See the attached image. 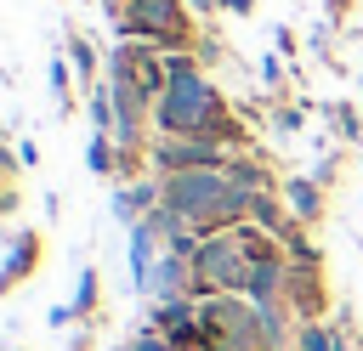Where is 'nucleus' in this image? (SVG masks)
Returning a JSON list of instances; mask_svg holds the SVG:
<instances>
[{
	"mask_svg": "<svg viewBox=\"0 0 363 351\" xmlns=\"http://www.w3.org/2000/svg\"><path fill=\"white\" fill-rule=\"evenodd\" d=\"M187 11H193V17H216V11H221V0H187Z\"/></svg>",
	"mask_w": 363,
	"mask_h": 351,
	"instance_id": "19",
	"label": "nucleus"
},
{
	"mask_svg": "<svg viewBox=\"0 0 363 351\" xmlns=\"http://www.w3.org/2000/svg\"><path fill=\"white\" fill-rule=\"evenodd\" d=\"M301 351H340V334L323 328V323H306L301 328Z\"/></svg>",
	"mask_w": 363,
	"mask_h": 351,
	"instance_id": "11",
	"label": "nucleus"
},
{
	"mask_svg": "<svg viewBox=\"0 0 363 351\" xmlns=\"http://www.w3.org/2000/svg\"><path fill=\"white\" fill-rule=\"evenodd\" d=\"M233 147L210 142V136H153L147 142V164L159 176H182V170H227Z\"/></svg>",
	"mask_w": 363,
	"mask_h": 351,
	"instance_id": "3",
	"label": "nucleus"
},
{
	"mask_svg": "<svg viewBox=\"0 0 363 351\" xmlns=\"http://www.w3.org/2000/svg\"><path fill=\"white\" fill-rule=\"evenodd\" d=\"M96 294H102V277H96V266H85L79 272V289H74V311H91Z\"/></svg>",
	"mask_w": 363,
	"mask_h": 351,
	"instance_id": "12",
	"label": "nucleus"
},
{
	"mask_svg": "<svg viewBox=\"0 0 363 351\" xmlns=\"http://www.w3.org/2000/svg\"><path fill=\"white\" fill-rule=\"evenodd\" d=\"M340 164H346V153H340V147H329V153H323V164L312 170V181H318V187H335V176H340Z\"/></svg>",
	"mask_w": 363,
	"mask_h": 351,
	"instance_id": "14",
	"label": "nucleus"
},
{
	"mask_svg": "<svg viewBox=\"0 0 363 351\" xmlns=\"http://www.w3.org/2000/svg\"><path fill=\"white\" fill-rule=\"evenodd\" d=\"M130 351H176V345H170V340H164V334H159V328L147 323V328H142V334L130 340Z\"/></svg>",
	"mask_w": 363,
	"mask_h": 351,
	"instance_id": "16",
	"label": "nucleus"
},
{
	"mask_svg": "<svg viewBox=\"0 0 363 351\" xmlns=\"http://www.w3.org/2000/svg\"><path fill=\"white\" fill-rule=\"evenodd\" d=\"M312 108H318V119H329V130H335L346 147H352V142H363V113H357L346 96H329V102H312Z\"/></svg>",
	"mask_w": 363,
	"mask_h": 351,
	"instance_id": "7",
	"label": "nucleus"
},
{
	"mask_svg": "<svg viewBox=\"0 0 363 351\" xmlns=\"http://www.w3.org/2000/svg\"><path fill=\"white\" fill-rule=\"evenodd\" d=\"M227 181L244 187V192H267V187H272V170L255 164V159H244V153H233V159H227Z\"/></svg>",
	"mask_w": 363,
	"mask_h": 351,
	"instance_id": "9",
	"label": "nucleus"
},
{
	"mask_svg": "<svg viewBox=\"0 0 363 351\" xmlns=\"http://www.w3.org/2000/svg\"><path fill=\"white\" fill-rule=\"evenodd\" d=\"M40 255H45V232H34V226L11 232V238H6V260H0V289H17V283L40 266Z\"/></svg>",
	"mask_w": 363,
	"mask_h": 351,
	"instance_id": "4",
	"label": "nucleus"
},
{
	"mask_svg": "<svg viewBox=\"0 0 363 351\" xmlns=\"http://www.w3.org/2000/svg\"><path fill=\"white\" fill-rule=\"evenodd\" d=\"M62 57L74 62V74H79V91H91V85H96V74L108 68V57H102V51L91 45V34H79V28H68V34H62Z\"/></svg>",
	"mask_w": 363,
	"mask_h": 351,
	"instance_id": "6",
	"label": "nucleus"
},
{
	"mask_svg": "<svg viewBox=\"0 0 363 351\" xmlns=\"http://www.w3.org/2000/svg\"><path fill=\"white\" fill-rule=\"evenodd\" d=\"M346 17V0H329V23H340Z\"/></svg>",
	"mask_w": 363,
	"mask_h": 351,
	"instance_id": "21",
	"label": "nucleus"
},
{
	"mask_svg": "<svg viewBox=\"0 0 363 351\" xmlns=\"http://www.w3.org/2000/svg\"><path fill=\"white\" fill-rule=\"evenodd\" d=\"M119 40H147L159 51H193V11L187 0H130L113 17Z\"/></svg>",
	"mask_w": 363,
	"mask_h": 351,
	"instance_id": "2",
	"label": "nucleus"
},
{
	"mask_svg": "<svg viewBox=\"0 0 363 351\" xmlns=\"http://www.w3.org/2000/svg\"><path fill=\"white\" fill-rule=\"evenodd\" d=\"M199 62L204 57H193V51H164V79H187V74H199Z\"/></svg>",
	"mask_w": 363,
	"mask_h": 351,
	"instance_id": "13",
	"label": "nucleus"
},
{
	"mask_svg": "<svg viewBox=\"0 0 363 351\" xmlns=\"http://www.w3.org/2000/svg\"><path fill=\"white\" fill-rule=\"evenodd\" d=\"M272 45H278L284 57H295V51H301V40H295V28H272Z\"/></svg>",
	"mask_w": 363,
	"mask_h": 351,
	"instance_id": "17",
	"label": "nucleus"
},
{
	"mask_svg": "<svg viewBox=\"0 0 363 351\" xmlns=\"http://www.w3.org/2000/svg\"><path fill=\"white\" fill-rule=\"evenodd\" d=\"M301 113H306V108H272V130H278V136H295V130H301Z\"/></svg>",
	"mask_w": 363,
	"mask_h": 351,
	"instance_id": "15",
	"label": "nucleus"
},
{
	"mask_svg": "<svg viewBox=\"0 0 363 351\" xmlns=\"http://www.w3.org/2000/svg\"><path fill=\"white\" fill-rule=\"evenodd\" d=\"M250 249L238 238V226L227 232H204L199 255H193V294L210 300V294H244L250 289Z\"/></svg>",
	"mask_w": 363,
	"mask_h": 351,
	"instance_id": "1",
	"label": "nucleus"
},
{
	"mask_svg": "<svg viewBox=\"0 0 363 351\" xmlns=\"http://www.w3.org/2000/svg\"><path fill=\"white\" fill-rule=\"evenodd\" d=\"M261 79L278 91V85H284V62H278V57H261Z\"/></svg>",
	"mask_w": 363,
	"mask_h": 351,
	"instance_id": "18",
	"label": "nucleus"
},
{
	"mask_svg": "<svg viewBox=\"0 0 363 351\" xmlns=\"http://www.w3.org/2000/svg\"><path fill=\"white\" fill-rule=\"evenodd\" d=\"M278 192H284V204H289V215H295L301 226L323 221V192H329V187H318L312 176H289V181H284Z\"/></svg>",
	"mask_w": 363,
	"mask_h": 351,
	"instance_id": "5",
	"label": "nucleus"
},
{
	"mask_svg": "<svg viewBox=\"0 0 363 351\" xmlns=\"http://www.w3.org/2000/svg\"><path fill=\"white\" fill-rule=\"evenodd\" d=\"M119 164H125V153H119L113 130H91V142H85V170H91V176H119Z\"/></svg>",
	"mask_w": 363,
	"mask_h": 351,
	"instance_id": "8",
	"label": "nucleus"
},
{
	"mask_svg": "<svg viewBox=\"0 0 363 351\" xmlns=\"http://www.w3.org/2000/svg\"><path fill=\"white\" fill-rule=\"evenodd\" d=\"M221 11H233V17H250V11H255V0H221Z\"/></svg>",
	"mask_w": 363,
	"mask_h": 351,
	"instance_id": "20",
	"label": "nucleus"
},
{
	"mask_svg": "<svg viewBox=\"0 0 363 351\" xmlns=\"http://www.w3.org/2000/svg\"><path fill=\"white\" fill-rule=\"evenodd\" d=\"M45 74H51V91H57V113H74V79H79L74 62H68V57H51Z\"/></svg>",
	"mask_w": 363,
	"mask_h": 351,
	"instance_id": "10",
	"label": "nucleus"
}]
</instances>
